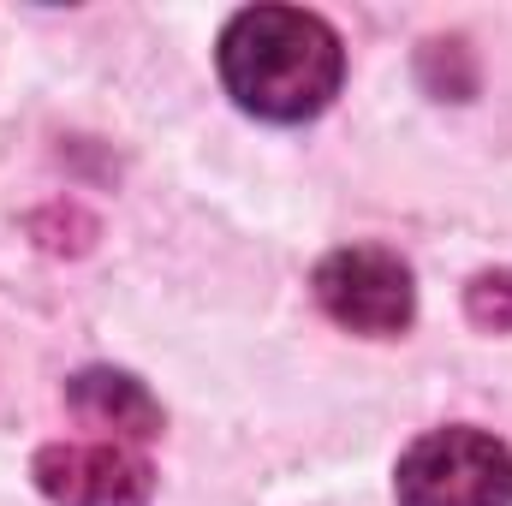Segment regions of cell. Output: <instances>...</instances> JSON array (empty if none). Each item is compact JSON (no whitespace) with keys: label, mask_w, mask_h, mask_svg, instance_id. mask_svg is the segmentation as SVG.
Instances as JSON below:
<instances>
[{"label":"cell","mask_w":512,"mask_h":506,"mask_svg":"<svg viewBox=\"0 0 512 506\" xmlns=\"http://www.w3.org/2000/svg\"><path fill=\"white\" fill-rule=\"evenodd\" d=\"M399 506H512V447L489 429H429L399 453Z\"/></svg>","instance_id":"cell-2"},{"label":"cell","mask_w":512,"mask_h":506,"mask_svg":"<svg viewBox=\"0 0 512 506\" xmlns=\"http://www.w3.org/2000/svg\"><path fill=\"white\" fill-rule=\"evenodd\" d=\"M66 399H72V411H78L90 429H108L120 447L161 435V405H155L149 387L137 376H126V370H78V376L66 381Z\"/></svg>","instance_id":"cell-5"},{"label":"cell","mask_w":512,"mask_h":506,"mask_svg":"<svg viewBox=\"0 0 512 506\" xmlns=\"http://www.w3.org/2000/svg\"><path fill=\"white\" fill-rule=\"evenodd\" d=\"M316 304L328 310V322L364 334V340H393L411 328L417 316V286L411 268L382 245H346L316 262Z\"/></svg>","instance_id":"cell-3"},{"label":"cell","mask_w":512,"mask_h":506,"mask_svg":"<svg viewBox=\"0 0 512 506\" xmlns=\"http://www.w3.org/2000/svg\"><path fill=\"white\" fill-rule=\"evenodd\" d=\"M227 96L268 126H304L316 120L346 78L340 30L322 12L304 6H245L227 18L215 48Z\"/></svg>","instance_id":"cell-1"},{"label":"cell","mask_w":512,"mask_h":506,"mask_svg":"<svg viewBox=\"0 0 512 506\" xmlns=\"http://www.w3.org/2000/svg\"><path fill=\"white\" fill-rule=\"evenodd\" d=\"M42 501L54 506H149L155 471L120 441H54L30 465Z\"/></svg>","instance_id":"cell-4"},{"label":"cell","mask_w":512,"mask_h":506,"mask_svg":"<svg viewBox=\"0 0 512 506\" xmlns=\"http://www.w3.org/2000/svg\"><path fill=\"white\" fill-rule=\"evenodd\" d=\"M465 310L477 328H495V334H512V268H495V274H477L471 292H465Z\"/></svg>","instance_id":"cell-6"}]
</instances>
